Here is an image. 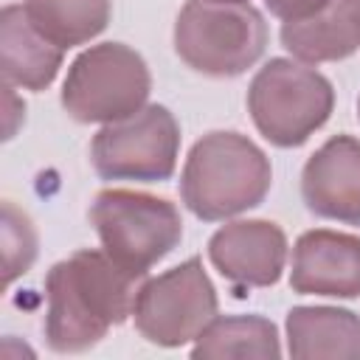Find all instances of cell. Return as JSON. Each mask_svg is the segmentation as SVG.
Instances as JSON below:
<instances>
[{"instance_id":"1","label":"cell","mask_w":360,"mask_h":360,"mask_svg":"<svg viewBox=\"0 0 360 360\" xmlns=\"http://www.w3.org/2000/svg\"><path fill=\"white\" fill-rule=\"evenodd\" d=\"M146 276L127 270L104 250H76L45 276V343L59 354L93 349L135 307Z\"/></svg>"},{"instance_id":"2","label":"cell","mask_w":360,"mask_h":360,"mask_svg":"<svg viewBox=\"0 0 360 360\" xmlns=\"http://www.w3.org/2000/svg\"><path fill=\"white\" fill-rule=\"evenodd\" d=\"M273 183L267 155L239 132L202 135L180 174V197L202 222H219L256 208Z\"/></svg>"},{"instance_id":"3","label":"cell","mask_w":360,"mask_h":360,"mask_svg":"<svg viewBox=\"0 0 360 360\" xmlns=\"http://www.w3.org/2000/svg\"><path fill=\"white\" fill-rule=\"evenodd\" d=\"M267 45V25L250 3L188 0L174 22V51L197 73L231 79L253 68Z\"/></svg>"},{"instance_id":"4","label":"cell","mask_w":360,"mask_h":360,"mask_svg":"<svg viewBox=\"0 0 360 360\" xmlns=\"http://www.w3.org/2000/svg\"><path fill=\"white\" fill-rule=\"evenodd\" d=\"M332 82L292 59L264 62L248 87V112L273 146L292 149L307 143L332 115Z\"/></svg>"},{"instance_id":"5","label":"cell","mask_w":360,"mask_h":360,"mask_svg":"<svg viewBox=\"0 0 360 360\" xmlns=\"http://www.w3.org/2000/svg\"><path fill=\"white\" fill-rule=\"evenodd\" d=\"M152 76L138 51L101 42L82 51L65 76L62 107L79 124H112L146 107Z\"/></svg>"},{"instance_id":"6","label":"cell","mask_w":360,"mask_h":360,"mask_svg":"<svg viewBox=\"0 0 360 360\" xmlns=\"http://www.w3.org/2000/svg\"><path fill=\"white\" fill-rule=\"evenodd\" d=\"M90 225L98 233L101 250L141 276L183 239V219L174 202L129 188L98 191L90 205Z\"/></svg>"},{"instance_id":"7","label":"cell","mask_w":360,"mask_h":360,"mask_svg":"<svg viewBox=\"0 0 360 360\" xmlns=\"http://www.w3.org/2000/svg\"><path fill=\"white\" fill-rule=\"evenodd\" d=\"M177 152L180 127L163 104H146L129 118L104 124L90 141V163L104 180H169Z\"/></svg>"},{"instance_id":"8","label":"cell","mask_w":360,"mask_h":360,"mask_svg":"<svg viewBox=\"0 0 360 360\" xmlns=\"http://www.w3.org/2000/svg\"><path fill=\"white\" fill-rule=\"evenodd\" d=\"M217 290L202 270V262L191 256L141 284L132 321L149 343L177 349L202 335V329L217 318Z\"/></svg>"},{"instance_id":"9","label":"cell","mask_w":360,"mask_h":360,"mask_svg":"<svg viewBox=\"0 0 360 360\" xmlns=\"http://www.w3.org/2000/svg\"><path fill=\"white\" fill-rule=\"evenodd\" d=\"M208 259L233 287H273L287 264V236L270 219H236L208 239Z\"/></svg>"},{"instance_id":"10","label":"cell","mask_w":360,"mask_h":360,"mask_svg":"<svg viewBox=\"0 0 360 360\" xmlns=\"http://www.w3.org/2000/svg\"><path fill=\"white\" fill-rule=\"evenodd\" d=\"M290 287L301 295L360 298V236L315 228L292 248Z\"/></svg>"},{"instance_id":"11","label":"cell","mask_w":360,"mask_h":360,"mask_svg":"<svg viewBox=\"0 0 360 360\" xmlns=\"http://www.w3.org/2000/svg\"><path fill=\"white\" fill-rule=\"evenodd\" d=\"M301 197L315 217L360 228V141L329 138L301 172Z\"/></svg>"},{"instance_id":"12","label":"cell","mask_w":360,"mask_h":360,"mask_svg":"<svg viewBox=\"0 0 360 360\" xmlns=\"http://www.w3.org/2000/svg\"><path fill=\"white\" fill-rule=\"evenodd\" d=\"M65 51L51 42L25 14V6H6L0 14V70L3 82L22 90H45L59 68Z\"/></svg>"},{"instance_id":"13","label":"cell","mask_w":360,"mask_h":360,"mask_svg":"<svg viewBox=\"0 0 360 360\" xmlns=\"http://www.w3.org/2000/svg\"><path fill=\"white\" fill-rule=\"evenodd\" d=\"M281 45L304 65L352 56L360 48V0H329L315 14L284 22Z\"/></svg>"},{"instance_id":"14","label":"cell","mask_w":360,"mask_h":360,"mask_svg":"<svg viewBox=\"0 0 360 360\" xmlns=\"http://www.w3.org/2000/svg\"><path fill=\"white\" fill-rule=\"evenodd\" d=\"M287 352L298 360H360V315L340 307H292Z\"/></svg>"},{"instance_id":"15","label":"cell","mask_w":360,"mask_h":360,"mask_svg":"<svg viewBox=\"0 0 360 360\" xmlns=\"http://www.w3.org/2000/svg\"><path fill=\"white\" fill-rule=\"evenodd\" d=\"M197 360H276L281 357V338L273 321L262 315H225L214 318L191 346Z\"/></svg>"},{"instance_id":"16","label":"cell","mask_w":360,"mask_h":360,"mask_svg":"<svg viewBox=\"0 0 360 360\" xmlns=\"http://www.w3.org/2000/svg\"><path fill=\"white\" fill-rule=\"evenodd\" d=\"M31 22L62 51L98 37L112 14L110 0H22Z\"/></svg>"},{"instance_id":"17","label":"cell","mask_w":360,"mask_h":360,"mask_svg":"<svg viewBox=\"0 0 360 360\" xmlns=\"http://www.w3.org/2000/svg\"><path fill=\"white\" fill-rule=\"evenodd\" d=\"M34 259H37V231H34L31 219L14 202H3V267H6V284H11L17 276L28 273Z\"/></svg>"},{"instance_id":"18","label":"cell","mask_w":360,"mask_h":360,"mask_svg":"<svg viewBox=\"0 0 360 360\" xmlns=\"http://www.w3.org/2000/svg\"><path fill=\"white\" fill-rule=\"evenodd\" d=\"M329 0H264V6L270 8L273 17H278L281 22H292V20H304L309 14H315L321 6H326Z\"/></svg>"},{"instance_id":"19","label":"cell","mask_w":360,"mask_h":360,"mask_svg":"<svg viewBox=\"0 0 360 360\" xmlns=\"http://www.w3.org/2000/svg\"><path fill=\"white\" fill-rule=\"evenodd\" d=\"M6 104H8V110H6V138H14V121L11 118H22L25 115V104H20L14 110L17 96H14V87L11 84H6Z\"/></svg>"},{"instance_id":"20","label":"cell","mask_w":360,"mask_h":360,"mask_svg":"<svg viewBox=\"0 0 360 360\" xmlns=\"http://www.w3.org/2000/svg\"><path fill=\"white\" fill-rule=\"evenodd\" d=\"M211 3H248V0H211Z\"/></svg>"},{"instance_id":"21","label":"cell","mask_w":360,"mask_h":360,"mask_svg":"<svg viewBox=\"0 0 360 360\" xmlns=\"http://www.w3.org/2000/svg\"><path fill=\"white\" fill-rule=\"evenodd\" d=\"M357 115H360V101H357Z\"/></svg>"}]
</instances>
